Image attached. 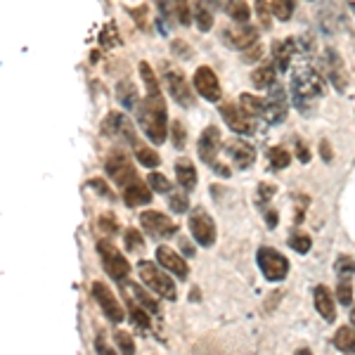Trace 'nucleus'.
<instances>
[{"label": "nucleus", "mask_w": 355, "mask_h": 355, "mask_svg": "<svg viewBox=\"0 0 355 355\" xmlns=\"http://www.w3.org/2000/svg\"><path fill=\"white\" fill-rule=\"evenodd\" d=\"M225 150L230 154L232 164L237 166L239 171L249 168L251 164L256 162V150L251 145H246L244 140H237V137H232V140L225 142Z\"/></svg>", "instance_id": "obj_17"}, {"label": "nucleus", "mask_w": 355, "mask_h": 355, "mask_svg": "<svg viewBox=\"0 0 355 355\" xmlns=\"http://www.w3.org/2000/svg\"><path fill=\"white\" fill-rule=\"evenodd\" d=\"M180 246H182V254H185V256H192L194 254V249L190 246V242H185V239H180Z\"/></svg>", "instance_id": "obj_57"}, {"label": "nucleus", "mask_w": 355, "mask_h": 355, "mask_svg": "<svg viewBox=\"0 0 355 355\" xmlns=\"http://www.w3.org/2000/svg\"><path fill=\"white\" fill-rule=\"evenodd\" d=\"M157 261H159V266L166 268L168 272H173L175 277H180V279H187V275H190V270H187V263L182 261L180 254H175L171 246H159Z\"/></svg>", "instance_id": "obj_18"}, {"label": "nucleus", "mask_w": 355, "mask_h": 355, "mask_svg": "<svg viewBox=\"0 0 355 355\" xmlns=\"http://www.w3.org/2000/svg\"><path fill=\"white\" fill-rule=\"evenodd\" d=\"M289 246L299 254H308L311 251V237L308 234H301V232H294L289 237Z\"/></svg>", "instance_id": "obj_41"}, {"label": "nucleus", "mask_w": 355, "mask_h": 355, "mask_svg": "<svg viewBox=\"0 0 355 355\" xmlns=\"http://www.w3.org/2000/svg\"><path fill=\"white\" fill-rule=\"evenodd\" d=\"M121 125H123V116L116 112H112L110 116H107V121L102 123V135H107V137L119 135L121 133Z\"/></svg>", "instance_id": "obj_34"}, {"label": "nucleus", "mask_w": 355, "mask_h": 355, "mask_svg": "<svg viewBox=\"0 0 355 355\" xmlns=\"http://www.w3.org/2000/svg\"><path fill=\"white\" fill-rule=\"evenodd\" d=\"M214 171H216L218 175H223V178H230V168H227L225 164H220V162H216V164H214Z\"/></svg>", "instance_id": "obj_54"}, {"label": "nucleus", "mask_w": 355, "mask_h": 355, "mask_svg": "<svg viewBox=\"0 0 355 355\" xmlns=\"http://www.w3.org/2000/svg\"><path fill=\"white\" fill-rule=\"evenodd\" d=\"M218 147H220V130L218 125H209L204 128V133L199 135V157H202L204 164L214 166L216 157H218Z\"/></svg>", "instance_id": "obj_16"}, {"label": "nucleus", "mask_w": 355, "mask_h": 355, "mask_svg": "<svg viewBox=\"0 0 355 355\" xmlns=\"http://www.w3.org/2000/svg\"><path fill=\"white\" fill-rule=\"evenodd\" d=\"M105 168H107V173H110L112 180L116 182V185H121L123 190L130 185V182L140 180L135 173V168H133V164L128 162L125 152H121V150L110 152V157H107V162H105Z\"/></svg>", "instance_id": "obj_6"}, {"label": "nucleus", "mask_w": 355, "mask_h": 355, "mask_svg": "<svg viewBox=\"0 0 355 355\" xmlns=\"http://www.w3.org/2000/svg\"><path fill=\"white\" fill-rule=\"evenodd\" d=\"M173 50H175L178 55L182 53V55H185V57H190V55H192V53H190V48H187L185 43H173Z\"/></svg>", "instance_id": "obj_55"}, {"label": "nucleus", "mask_w": 355, "mask_h": 355, "mask_svg": "<svg viewBox=\"0 0 355 355\" xmlns=\"http://www.w3.org/2000/svg\"><path fill=\"white\" fill-rule=\"evenodd\" d=\"M261 53H263L261 45H254V48H249V50L244 53V62H256V60L261 57Z\"/></svg>", "instance_id": "obj_52"}, {"label": "nucleus", "mask_w": 355, "mask_h": 355, "mask_svg": "<svg viewBox=\"0 0 355 355\" xmlns=\"http://www.w3.org/2000/svg\"><path fill=\"white\" fill-rule=\"evenodd\" d=\"M225 12L230 15V19L234 21V24H249L251 10H249V5H246V3H227Z\"/></svg>", "instance_id": "obj_28"}, {"label": "nucleus", "mask_w": 355, "mask_h": 355, "mask_svg": "<svg viewBox=\"0 0 355 355\" xmlns=\"http://www.w3.org/2000/svg\"><path fill=\"white\" fill-rule=\"evenodd\" d=\"M315 308H318V313L322 315L327 322H334L336 320V306H334V301H331V294L324 284L315 287Z\"/></svg>", "instance_id": "obj_22"}, {"label": "nucleus", "mask_w": 355, "mask_h": 355, "mask_svg": "<svg viewBox=\"0 0 355 355\" xmlns=\"http://www.w3.org/2000/svg\"><path fill=\"white\" fill-rule=\"evenodd\" d=\"M336 299H339L343 306H351V301H353L351 282H339V287H336Z\"/></svg>", "instance_id": "obj_46"}, {"label": "nucleus", "mask_w": 355, "mask_h": 355, "mask_svg": "<svg viewBox=\"0 0 355 355\" xmlns=\"http://www.w3.org/2000/svg\"><path fill=\"white\" fill-rule=\"evenodd\" d=\"M168 204L175 214H182V211H187V206H190V202H187V194H180V192H171Z\"/></svg>", "instance_id": "obj_44"}, {"label": "nucleus", "mask_w": 355, "mask_h": 355, "mask_svg": "<svg viewBox=\"0 0 355 355\" xmlns=\"http://www.w3.org/2000/svg\"><path fill=\"white\" fill-rule=\"evenodd\" d=\"M256 12H259V19H261V24H263V28H268L270 26V3L268 0H259L256 3Z\"/></svg>", "instance_id": "obj_45"}, {"label": "nucleus", "mask_w": 355, "mask_h": 355, "mask_svg": "<svg viewBox=\"0 0 355 355\" xmlns=\"http://www.w3.org/2000/svg\"><path fill=\"white\" fill-rule=\"evenodd\" d=\"M175 178H178V185H180L185 192H192L194 187H197V171H194V164L190 159H178Z\"/></svg>", "instance_id": "obj_21"}, {"label": "nucleus", "mask_w": 355, "mask_h": 355, "mask_svg": "<svg viewBox=\"0 0 355 355\" xmlns=\"http://www.w3.org/2000/svg\"><path fill=\"white\" fill-rule=\"evenodd\" d=\"M171 135H173V145L175 150H182L187 142V135H185V125H182L180 121H173L171 123Z\"/></svg>", "instance_id": "obj_42"}, {"label": "nucleus", "mask_w": 355, "mask_h": 355, "mask_svg": "<svg viewBox=\"0 0 355 355\" xmlns=\"http://www.w3.org/2000/svg\"><path fill=\"white\" fill-rule=\"evenodd\" d=\"M137 112V123L145 130V135L150 137L154 145H162L168 135L166 125H168V112H166V100L162 93H150L142 97V102L135 107Z\"/></svg>", "instance_id": "obj_2"}, {"label": "nucleus", "mask_w": 355, "mask_h": 355, "mask_svg": "<svg viewBox=\"0 0 355 355\" xmlns=\"http://www.w3.org/2000/svg\"><path fill=\"white\" fill-rule=\"evenodd\" d=\"M95 351H97V355H116L112 351L110 346H107V341H105V336H97V341H95Z\"/></svg>", "instance_id": "obj_50"}, {"label": "nucleus", "mask_w": 355, "mask_h": 355, "mask_svg": "<svg viewBox=\"0 0 355 355\" xmlns=\"http://www.w3.org/2000/svg\"><path fill=\"white\" fill-rule=\"evenodd\" d=\"M296 157H299V162H303V164L311 162V152H308V147H306V142H303V140L296 142Z\"/></svg>", "instance_id": "obj_49"}, {"label": "nucleus", "mask_w": 355, "mask_h": 355, "mask_svg": "<svg viewBox=\"0 0 355 355\" xmlns=\"http://www.w3.org/2000/svg\"><path fill=\"white\" fill-rule=\"evenodd\" d=\"M93 296H95V301L100 303V308H102V313L107 315V318L112 320V322H123V306L116 301V296L112 294V289L107 287L105 282H95L93 284Z\"/></svg>", "instance_id": "obj_10"}, {"label": "nucleus", "mask_w": 355, "mask_h": 355, "mask_svg": "<svg viewBox=\"0 0 355 355\" xmlns=\"http://www.w3.org/2000/svg\"><path fill=\"white\" fill-rule=\"evenodd\" d=\"M137 270H140V279L145 282V287H150L154 294H159L162 299L175 301V296H178L175 284H173V279L166 275V270L154 266L152 261H140Z\"/></svg>", "instance_id": "obj_3"}, {"label": "nucleus", "mask_w": 355, "mask_h": 355, "mask_svg": "<svg viewBox=\"0 0 355 355\" xmlns=\"http://www.w3.org/2000/svg\"><path fill=\"white\" fill-rule=\"evenodd\" d=\"M270 12L279 21H289L291 15H294V3H289V0H275V3H270Z\"/></svg>", "instance_id": "obj_32"}, {"label": "nucleus", "mask_w": 355, "mask_h": 355, "mask_svg": "<svg viewBox=\"0 0 355 355\" xmlns=\"http://www.w3.org/2000/svg\"><path fill=\"white\" fill-rule=\"evenodd\" d=\"M114 339H116L119 351H121L123 355H135V343H133V336H130L128 331L116 329L114 331Z\"/></svg>", "instance_id": "obj_37"}, {"label": "nucleus", "mask_w": 355, "mask_h": 355, "mask_svg": "<svg viewBox=\"0 0 355 355\" xmlns=\"http://www.w3.org/2000/svg\"><path fill=\"white\" fill-rule=\"evenodd\" d=\"M334 346L343 353H355V327H341L334 334Z\"/></svg>", "instance_id": "obj_26"}, {"label": "nucleus", "mask_w": 355, "mask_h": 355, "mask_svg": "<svg viewBox=\"0 0 355 355\" xmlns=\"http://www.w3.org/2000/svg\"><path fill=\"white\" fill-rule=\"evenodd\" d=\"M123 239H125V249L133 251V254L145 249V239H142V234L137 230H133V227H128V230H125Z\"/></svg>", "instance_id": "obj_39"}, {"label": "nucleus", "mask_w": 355, "mask_h": 355, "mask_svg": "<svg viewBox=\"0 0 355 355\" xmlns=\"http://www.w3.org/2000/svg\"><path fill=\"white\" fill-rule=\"evenodd\" d=\"M97 254H100L102 266H105V270L110 272L112 279L123 282V279L128 277V272H130L128 261L123 259V254L110 242V239H100V242H97Z\"/></svg>", "instance_id": "obj_4"}, {"label": "nucleus", "mask_w": 355, "mask_h": 355, "mask_svg": "<svg viewBox=\"0 0 355 355\" xmlns=\"http://www.w3.org/2000/svg\"><path fill=\"white\" fill-rule=\"evenodd\" d=\"M159 10H164V12H173L178 24L187 26L190 24V8H187V3H171V5H159Z\"/></svg>", "instance_id": "obj_30"}, {"label": "nucleus", "mask_w": 355, "mask_h": 355, "mask_svg": "<svg viewBox=\"0 0 355 355\" xmlns=\"http://www.w3.org/2000/svg\"><path fill=\"white\" fill-rule=\"evenodd\" d=\"M259 268L266 275L268 282H282L289 275V261L279 251L270 249V246L259 249Z\"/></svg>", "instance_id": "obj_5"}, {"label": "nucleus", "mask_w": 355, "mask_h": 355, "mask_svg": "<svg viewBox=\"0 0 355 355\" xmlns=\"http://www.w3.org/2000/svg\"><path fill=\"white\" fill-rule=\"evenodd\" d=\"M296 48H299V41H296V38H284V41L272 43V60H275V64H277L279 71L289 69V62L294 60Z\"/></svg>", "instance_id": "obj_20"}, {"label": "nucleus", "mask_w": 355, "mask_h": 355, "mask_svg": "<svg viewBox=\"0 0 355 355\" xmlns=\"http://www.w3.org/2000/svg\"><path fill=\"white\" fill-rule=\"evenodd\" d=\"M128 287H130V291H133V296H135V299H137V303H140V306L145 308L147 313H154V315H159V303L154 301L152 296L147 294L145 289H142V287H137V284H128Z\"/></svg>", "instance_id": "obj_29"}, {"label": "nucleus", "mask_w": 355, "mask_h": 355, "mask_svg": "<svg viewBox=\"0 0 355 355\" xmlns=\"http://www.w3.org/2000/svg\"><path fill=\"white\" fill-rule=\"evenodd\" d=\"M140 223L147 232L154 234V237H173L178 225L168 216H164L162 211H142L140 214Z\"/></svg>", "instance_id": "obj_11"}, {"label": "nucleus", "mask_w": 355, "mask_h": 355, "mask_svg": "<svg viewBox=\"0 0 355 355\" xmlns=\"http://www.w3.org/2000/svg\"><path fill=\"white\" fill-rule=\"evenodd\" d=\"M100 43H102V48H114V45H119L121 43V36H119V28L116 24H105V28H102V33H100Z\"/></svg>", "instance_id": "obj_35"}, {"label": "nucleus", "mask_w": 355, "mask_h": 355, "mask_svg": "<svg viewBox=\"0 0 355 355\" xmlns=\"http://www.w3.org/2000/svg\"><path fill=\"white\" fill-rule=\"evenodd\" d=\"M351 324H353V327H355V306L351 308Z\"/></svg>", "instance_id": "obj_59"}, {"label": "nucleus", "mask_w": 355, "mask_h": 355, "mask_svg": "<svg viewBox=\"0 0 355 355\" xmlns=\"http://www.w3.org/2000/svg\"><path fill=\"white\" fill-rule=\"evenodd\" d=\"M239 107H242L246 114H251V116H266V100H261V97L242 93L239 95Z\"/></svg>", "instance_id": "obj_25"}, {"label": "nucleus", "mask_w": 355, "mask_h": 355, "mask_svg": "<svg viewBox=\"0 0 355 355\" xmlns=\"http://www.w3.org/2000/svg\"><path fill=\"white\" fill-rule=\"evenodd\" d=\"M275 192H277V187H275V185H270V182H261L259 194H256V202H259L261 206H266L275 197Z\"/></svg>", "instance_id": "obj_43"}, {"label": "nucleus", "mask_w": 355, "mask_h": 355, "mask_svg": "<svg viewBox=\"0 0 355 355\" xmlns=\"http://www.w3.org/2000/svg\"><path fill=\"white\" fill-rule=\"evenodd\" d=\"M334 268H336V275H339L341 282H351V277L355 272V261L351 256H339L334 263Z\"/></svg>", "instance_id": "obj_31"}, {"label": "nucleus", "mask_w": 355, "mask_h": 355, "mask_svg": "<svg viewBox=\"0 0 355 355\" xmlns=\"http://www.w3.org/2000/svg\"><path fill=\"white\" fill-rule=\"evenodd\" d=\"M130 320H133V324L140 331L150 329V318H147V311L140 306V303H130Z\"/></svg>", "instance_id": "obj_33"}, {"label": "nucleus", "mask_w": 355, "mask_h": 355, "mask_svg": "<svg viewBox=\"0 0 355 355\" xmlns=\"http://www.w3.org/2000/svg\"><path fill=\"white\" fill-rule=\"evenodd\" d=\"M194 21H197L199 31H211V26H214V15H211L204 5H197V8H194Z\"/></svg>", "instance_id": "obj_38"}, {"label": "nucleus", "mask_w": 355, "mask_h": 355, "mask_svg": "<svg viewBox=\"0 0 355 355\" xmlns=\"http://www.w3.org/2000/svg\"><path fill=\"white\" fill-rule=\"evenodd\" d=\"M121 133L125 135V140L130 142V147H133V152H135V157H137V162H140L142 166H147V168H157L159 166V154L152 150V147H147V145H142L140 140H137V135H135V130H133V125H130L128 119L123 116V125H121Z\"/></svg>", "instance_id": "obj_12"}, {"label": "nucleus", "mask_w": 355, "mask_h": 355, "mask_svg": "<svg viewBox=\"0 0 355 355\" xmlns=\"http://www.w3.org/2000/svg\"><path fill=\"white\" fill-rule=\"evenodd\" d=\"M116 97L125 110H133V107H137V90L128 78H123V81L116 85Z\"/></svg>", "instance_id": "obj_24"}, {"label": "nucleus", "mask_w": 355, "mask_h": 355, "mask_svg": "<svg viewBox=\"0 0 355 355\" xmlns=\"http://www.w3.org/2000/svg\"><path fill=\"white\" fill-rule=\"evenodd\" d=\"M223 41L230 45V48L246 50V48L259 45V31H256L251 24H234L223 31Z\"/></svg>", "instance_id": "obj_13"}, {"label": "nucleus", "mask_w": 355, "mask_h": 355, "mask_svg": "<svg viewBox=\"0 0 355 355\" xmlns=\"http://www.w3.org/2000/svg\"><path fill=\"white\" fill-rule=\"evenodd\" d=\"M166 83H168V90H171V95L175 97L178 105H182V107H192L194 105L192 90H190V85H187L182 73L168 71V73H166Z\"/></svg>", "instance_id": "obj_19"}, {"label": "nucleus", "mask_w": 355, "mask_h": 355, "mask_svg": "<svg viewBox=\"0 0 355 355\" xmlns=\"http://www.w3.org/2000/svg\"><path fill=\"white\" fill-rule=\"evenodd\" d=\"M320 154H322L324 162H331V147H329V142H327V140L320 142Z\"/></svg>", "instance_id": "obj_53"}, {"label": "nucleus", "mask_w": 355, "mask_h": 355, "mask_svg": "<svg viewBox=\"0 0 355 355\" xmlns=\"http://www.w3.org/2000/svg\"><path fill=\"white\" fill-rule=\"evenodd\" d=\"M268 159H270L272 168H287L291 164V154L287 150H282V147H272V150L268 152Z\"/></svg>", "instance_id": "obj_36"}, {"label": "nucleus", "mask_w": 355, "mask_h": 355, "mask_svg": "<svg viewBox=\"0 0 355 355\" xmlns=\"http://www.w3.org/2000/svg\"><path fill=\"white\" fill-rule=\"evenodd\" d=\"M263 216H266V223H268V227H275L279 223V216H277V211H272V209H263Z\"/></svg>", "instance_id": "obj_51"}, {"label": "nucleus", "mask_w": 355, "mask_h": 355, "mask_svg": "<svg viewBox=\"0 0 355 355\" xmlns=\"http://www.w3.org/2000/svg\"><path fill=\"white\" fill-rule=\"evenodd\" d=\"M140 76H142V81H145V85H147V90H150V93H162V90H159L157 76H154L152 67L147 64V62H140Z\"/></svg>", "instance_id": "obj_40"}, {"label": "nucleus", "mask_w": 355, "mask_h": 355, "mask_svg": "<svg viewBox=\"0 0 355 355\" xmlns=\"http://www.w3.org/2000/svg\"><path fill=\"white\" fill-rule=\"evenodd\" d=\"M194 88H197V93L202 95L204 100H209V102L220 100V83L211 67H199L197 71H194Z\"/></svg>", "instance_id": "obj_14"}, {"label": "nucleus", "mask_w": 355, "mask_h": 355, "mask_svg": "<svg viewBox=\"0 0 355 355\" xmlns=\"http://www.w3.org/2000/svg\"><path fill=\"white\" fill-rule=\"evenodd\" d=\"M289 114V100L279 85H272L270 95L266 100V119L268 123H282Z\"/></svg>", "instance_id": "obj_15"}, {"label": "nucleus", "mask_w": 355, "mask_h": 355, "mask_svg": "<svg viewBox=\"0 0 355 355\" xmlns=\"http://www.w3.org/2000/svg\"><path fill=\"white\" fill-rule=\"evenodd\" d=\"M294 355H313V353L308 351V348H299V351H296Z\"/></svg>", "instance_id": "obj_58"}, {"label": "nucleus", "mask_w": 355, "mask_h": 355, "mask_svg": "<svg viewBox=\"0 0 355 355\" xmlns=\"http://www.w3.org/2000/svg\"><path fill=\"white\" fill-rule=\"evenodd\" d=\"M220 116L225 119V123L230 125L237 135H251L256 133V121L251 114H246L237 102H225L220 105Z\"/></svg>", "instance_id": "obj_7"}, {"label": "nucleus", "mask_w": 355, "mask_h": 355, "mask_svg": "<svg viewBox=\"0 0 355 355\" xmlns=\"http://www.w3.org/2000/svg\"><path fill=\"white\" fill-rule=\"evenodd\" d=\"M123 199H125V204H128V206H142V204L152 202V192L142 180H135L123 190Z\"/></svg>", "instance_id": "obj_23"}, {"label": "nucleus", "mask_w": 355, "mask_h": 355, "mask_svg": "<svg viewBox=\"0 0 355 355\" xmlns=\"http://www.w3.org/2000/svg\"><path fill=\"white\" fill-rule=\"evenodd\" d=\"M322 67L327 71V78L331 81L339 93H346L348 90V71H346V64H343L341 55L336 53L334 48H327L322 53Z\"/></svg>", "instance_id": "obj_9"}, {"label": "nucleus", "mask_w": 355, "mask_h": 355, "mask_svg": "<svg viewBox=\"0 0 355 355\" xmlns=\"http://www.w3.org/2000/svg\"><path fill=\"white\" fill-rule=\"evenodd\" d=\"M324 95V81L311 64H301L294 69V78H291V97H294L296 110L306 116H313L315 105Z\"/></svg>", "instance_id": "obj_1"}, {"label": "nucleus", "mask_w": 355, "mask_h": 355, "mask_svg": "<svg viewBox=\"0 0 355 355\" xmlns=\"http://www.w3.org/2000/svg\"><path fill=\"white\" fill-rule=\"evenodd\" d=\"M190 230H192V237L197 239L202 246H214V242H216V223L204 209H199V206L190 211Z\"/></svg>", "instance_id": "obj_8"}, {"label": "nucleus", "mask_w": 355, "mask_h": 355, "mask_svg": "<svg viewBox=\"0 0 355 355\" xmlns=\"http://www.w3.org/2000/svg\"><path fill=\"white\" fill-rule=\"evenodd\" d=\"M100 227H107V232H114L116 227H114V223L110 218H100Z\"/></svg>", "instance_id": "obj_56"}, {"label": "nucleus", "mask_w": 355, "mask_h": 355, "mask_svg": "<svg viewBox=\"0 0 355 355\" xmlns=\"http://www.w3.org/2000/svg\"><path fill=\"white\" fill-rule=\"evenodd\" d=\"M251 83L256 85V88H272L275 83V67H261L256 69L254 73H251Z\"/></svg>", "instance_id": "obj_27"}, {"label": "nucleus", "mask_w": 355, "mask_h": 355, "mask_svg": "<svg viewBox=\"0 0 355 355\" xmlns=\"http://www.w3.org/2000/svg\"><path fill=\"white\" fill-rule=\"evenodd\" d=\"M150 185H152L157 192H171V182H168V178L162 175V173H150Z\"/></svg>", "instance_id": "obj_47"}, {"label": "nucleus", "mask_w": 355, "mask_h": 355, "mask_svg": "<svg viewBox=\"0 0 355 355\" xmlns=\"http://www.w3.org/2000/svg\"><path fill=\"white\" fill-rule=\"evenodd\" d=\"M88 185H90V187H95V190H97V194H102V197H107V199H114L112 190H110V187H107V185H105V182H102V180H90Z\"/></svg>", "instance_id": "obj_48"}]
</instances>
